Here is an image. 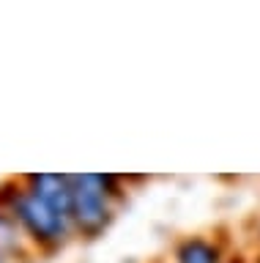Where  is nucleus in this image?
Segmentation results:
<instances>
[{"mask_svg":"<svg viewBox=\"0 0 260 263\" xmlns=\"http://www.w3.org/2000/svg\"><path fill=\"white\" fill-rule=\"evenodd\" d=\"M9 211L19 222L22 233H25L28 244L33 247V252L52 255V252L63 250L69 244V238L74 236L71 219L63 217L61 211H55L42 197H36L25 186V181H22V192L17 195V200H14V205Z\"/></svg>","mask_w":260,"mask_h":263,"instance_id":"nucleus-1","label":"nucleus"},{"mask_svg":"<svg viewBox=\"0 0 260 263\" xmlns=\"http://www.w3.org/2000/svg\"><path fill=\"white\" fill-rule=\"evenodd\" d=\"M118 203L104 189L102 173L71 176V228L79 238H99L115 222Z\"/></svg>","mask_w":260,"mask_h":263,"instance_id":"nucleus-2","label":"nucleus"},{"mask_svg":"<svg viewBox=\"0 0 260 263\" xmlns=\"http://www.w3.org/2000/svg\"><path fill=\"white\" fill-rule=\"evenodd\" d=\"M22 181L36 197L50 203L63 217L71 214V176H66V173H30V176H22Z\"/></svg>","mask_w":260,"mask_h":263,"instance_id":"nucleus-3","label":"nucleus"},{"mask_svg":"<svg viewBox=\"0 0 260 263\" xmlns=\"http://www.w3.org/2000/svg\"><path fill=\"white\" fill-rule=\"evenodd\" d=\"M227 252L219 238L184 236L173 247V263H225Z\"/></svg>","mask_w":260,"mask_h":263,"instance_id":"nucleus-4","label":"nucleus"},{"mask_svg":"<svg viewBox=\"0 0 260 263\" xmlns=\"http://www.w3.org/2000/svg\"><path fill=\"white\" fill-rule=\"evenodd\" d=\"M0 255L6 260H28L33 255V247L28 244L19 222L6 209H0Z\"/></svg>","mask_w":260,"mask_h":263,"instance_id":"nucleus-5","label":"nucleus"},{"mask_svg":"<svg viewBox=\"0 0 260 263\" xmlns=\"http://www.w3.org/2000/svg\"><path fill=\"white\" fill-rule=\"evenodd\" d=\"M225 263H247V260H244V258H241V255H230V258H227Z\"/></svg>","mask_w":260,"mask_h":263,"instance_id":"nucleus-6","label":"nucleus"},{"mask_svg":"<svg viewBox=\"0 0 260 263\" xmlns=\"http://www.w3.org/2000/svg\"><path fill=\"white\" fill-rule=\"evenodd\" d=\"M257 244H260V225H257Z\"/></svg>","mask_w":260,"mask_h":263,"instance_id":"nucleus-7","label":"nucleus"},{"mask_svg":"<svg viewBox=\"0 0 260 263\" xmlns=\"http://www.w3.org/2000/svg\"><path fill=\"white\" fill-rule=\"evenodd\" d=\"M0 263H9V260H6V258H3V255H0Z\"/></svg>","mask_w":260,"mask_h":263,"instance_id":"nucleus-8","label":"nucleus"},{"mask_svg":"<svg viewBox=\"0 0 260 263\" xmlns=\"http://www.w3.org/2000/svg\"><path fill=\"white\" fill-rule=\"evenodd\" d=\"M255 263H260V255H257V260H255Z\"/></svg>","mask_w":260,"mask_h":263,"instance_id":"nucleus-9","label":"nucleus"}]
</instances>
